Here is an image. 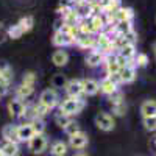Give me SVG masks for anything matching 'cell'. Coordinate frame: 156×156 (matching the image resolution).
<instances>
[{
    "label": "cell",
    "mask_w": 156,
    "mask_h": 156,
    "mask_svg": "<svg viewBox=\"0 0 156 156\" xmlns=\"http://www.w3.org/2000/svg\"><path fill=\"white\" fill-rule=\"evenodd\" d=\"M51 87H55V89H62V87H66L67 84V80H66V76L61 75V73H55L53 76H51Z\"/></svg>",
    "instance_id": "d4e9b609"
},
{
    "label": "cell",
    "mask_w": 156,
    "mask_h": 156,
    "mask_svg": "<svg viewBox=\"0 0 156 156\" xmlns=\"http://www.w3.org/2000/svg\"><path fill=\"white\" fill-rule=\"evenodd\" d=\"M30 123H31V126H33V129H34V134H42V133H44L45 123H44L42 119H34V120H31Z\"/></svg>",
    "instance_id": "4dcf8cb0"
},
{
    "label": "cell",
    "mask_w": 156,
    "mask_h": 156,
    "mask_svg": "<svg viewBox=\"0 0 156 156\" xmlns=\"http://www.w3.org/2000/svg\"><path fill=\"white\" fill-rule=\"evenodd\" d=\"M153 50H154V55H156V42L153 44Z\"/></svg>",
    "instance_id": "74e56055"
},
{
    "label": "cell",
    "mask_w": 156,
    "mask_h": 156,
    "mask_svg": "<svg viewBox=\"0 0 156 156\" xmlns=\"http://www.w3.org/2000/svg\"><path fill=\"white\" fill-rule=\"evenodd\" d=\"M83 2H87V0H70L72 6H75V5H78V3H83Z\"/></svg>",
    "instance_id": "d590c367"
},
{
    "label": "cell",
    "mask_w": 156,
    "mask_h": 156,
    "mask_svg": "<svg viewBox=\"0 0 156 156\" xmlns=\"http://www.w3.org/2000/svg\"><path fill=\"white\" fill-rule=\"evenodd\" d=\"M11 80H12V70L8 64L0 67V84H11Z\"/></svg>",
    "instance_id": "cb8c5ba5"
},
{
    "label": "cell",
    "mask_w": 156,
    "mask_h": 156,
    "mask_svg": "<svg viewBox=\"0 0 156 156\" xmlns=\"http://www.w3.org/2000/svg\"><path fill=\"white\" fill-rule=\"evenodd\" d=\"M89 23H90V28H92L94 34L95 33H100L105 30L106 27V19L103 14H94V16H90L89 17Z\"/></svg>",
    "instance_id": "5bb4252c"
},
{
    "label": "cell",
    "mask_w": 156,
    "mask_h": 156,
    "mask_svg": "<svg viewBox=\"0 0 156 156\" xmlns=\"http://www.w3.org/2000/svg\"><path fill=\"white\" fill-rule=\"evenodd\" d=\"M87 142H89V137L84 131H78L72 136H69V145L73 148V150H83L86 145H87Z\"/></svg>",
    "instance_id": "9c48e42d"
},
{
    "label": "cell",
    "mask_w": 156,
    "mask_h": 156,
    "mask_svg": "<svg viewBox=\"0 0 156 156\" xmlns=\"http://www.w3.org/2000/svg\"><path fill=\"white\" fill-rule=\"evenodd\" d=\"M142 125H144L147 131H156V115L142 117Z\"/></svg>",
    "instance_id": "f1b7e54d"
},
{
    "label": "cell",
    "mask_w": 156,
    "mask_h": 156,
    "mask_svg": "<svg viewBox=\"0 0 156 156\" xmlns=\"http://www.w3.org/2000/svg\"><path fill=\"white\" fill-rule=\"evenodd\" d=\"M22 34H25V33H23V30L19 27L17 23L11 25V27L8 28V31H6V36L11 37V39H19V37H22Z\"/></svg>",
    "instance_id": "83f0119b"
},
{
    "label": "cell",
    "mask_w": 156,
    "mask_h": 156,
    "mask_svg": "<svg viewBox=\"0 0 156 156\" xmlns=\"http://www.w3.org/2000/svg\"><path fill=\"white\" fill-rule=\"evenodd\" d=\"M8 111H9V115L11 117H22L23 111H25V103L23 100H19V98H12L9 100L8 103Z\"/></svg>",
    "instance_id": "7c38bea8"
},
{
    "label": "cell",
    "mask_w": 156,
    "mask_h": 156,
    "mask_svg": "<svg viewBox=\"0 0 156 156\" xmlns=\"http://www.w3.org/2000/svg\"><path fill=\"white\" fill-rule=\"evenodd\" d=\"M95 125L98 129H101V131H112L114 126H115V122L112 119V115L108 114V112H98L95 115Z\"/></svg>",
    "instance_id": "8992f818"
},
{
    "label": "cell",
    "mask_w": 156,
    "mask_h": 156,
    "mask_svg": "<svg viewBox=\"0 0 156 156\" xmlns=\"http://www.w3.org/2000/svg\"><path fill=\"white\" fill-rule=\"evenodd\" d=\"M62 129H64V133H66L67 136H72V134H75V133L80 131V126H78V123H76V122L70 120V122H69L66 126H64Z\"/></svg>",
    "instance_id": "1f68e13d"
},
{
    "label": "cell",
    "mask_w": 156,
    "mask_h": 156,
    "mask_svg": "<svg viewBox=\"0 0 156 156\" xmlns=\"http://www.w3.org/2000/svg\"><path fill=\"white\" fill-rule=\"evenodd\" d=\"M117 53L122 55L123 58H126L128 61H133L134 56H136V44L126 42V44H123L119 50H117Z\"/></svg>",
    "instance_id": "ffe728a7"
},
{
    "label": "cell",
    "mask_w": 156,
    "mask_h": 156,
    "mask_svg": "<svg viewBox=\"0 0 156 156\" xmlns=\"http://www.w3.org/2000/svg\"><path fill=\"white\" fill-rule=\"evenodd\" d=\"M33 136H34V129H33V126H31L30 122L17 125V137H19V142H28Z\"/></svg>",
    "instance_id": "8fae6325"
},
{
    "label": "cell",
    "mask_w": 156,
    "mask_h": 156,
    "mask_svg": "<svg viewBox=\"0 0 156 156\" xmlns=\"http://www.w3.org/2000/svg\"><path fill=\"white\" fill-rule=\"evenodd\" d=\"M105 59H106V55L103 53V51L97 50V48H92L84 58V61L89 67H98L105 62Z\"/></svg>",
    "instance_id": "ba28073f"
},
{
    "label": "cell",
    "mask_w": 156,
    "mask_h": 156,
    "mask_svg": "<svg viewBox=\"0 0 156 156\" xmlns=\"http://www.w3.org/2000/svg\"><path fill=\"white\" fill-rule=\"evenodd\" d=\"M64 89H66V92H67L69 97H75V98H81V95L84 94L83 80H69Z\"/></svg>",
    "instance_id": "30bf717a"
},
{
    "label": "cell",
    "mask_w": 156,
    "mask_h": 156,
    "mask_svg": "<svg viewBox=\"0 0 156 156\" xmlns=\"http://www.w3.org/2000/svg\"><path fill=\"white\" fill-rule=\"evenodd\" d=\"M0 156H3V153H2V148H0Z\"/></svg>",
    "instance_id": "f35d334b"
},
{
    "label": "cell",
    "mask_w": 156,
    "mask_h": 156,
    "mask_svg": "<svg viewBox=\"0 0 156 156\" xmlns=\"http://www.w3.org/2000/svg\"><path fill=\"white\" fill-rule=\"evenodd\" d=\"M119 84H120V81H119V76L117 75H106L100 81V92L109 97L119 90Z\"/></svg>",
    "instance_id": "7a4b0ae2"
},
{
    "label": "cell",
    "mask_w": 156,
    "mask_h": 156,
    "mask_svg": "<svg viewBox=\"0 0 156 156\" xmlns=\"http://www.w3.org/2000/svg\"><path fill=\"white\" fill-rule=\"evenodd\" d=\"M134 64H136V67H145L148 64V56L145 53H137L134 56Z\"/></svg>",
    "instance_id": "d6a6232c"
},
{
    "label": "cell",
    "mask_w": 156,
    "mask_h": 156,
    "mask_svg": "<svg viewBox=\"0 0 156 156\" xmlns=\"http://www.w3.org/2000/svg\"><path fill=\"white\" fill-rule=\"evenodd\" d=\"M2 137L3 140H9V142H16L19 144V137H17V125H5L2 129Z\"/></svg>",
    "instance_id": "2e32d148"
},
{
    "label": "cell",
    "mask_w": 156,
    "mask_h": 156,
    "mask_svg": "<svg viewBox=\"0 0 156 156\" xmlns=\"http://www.w3.org/2000/svg\"><path fill=\"white\" fill-rule=\"evenodd\" d=\"M5 41V33H3V23L0 22V44Z\"/></svg>",
    "instance_id": "e575fe53"
},
{
    "label": "cell",
    "mask_w": 156,
    "mask_h": 156,
    "mask_svg": "<svg viewBox=\"0 0 156 156\" xmlns=\"http://www.w3.org/2000/svg\"><path fill=\"white\" fill-rule=\"evenodd\" d=\"M17 25L23 30V33H28V31L33 28V25H34V19H33L31 16H25V17H22V19L17 22Z\"/></svg>",
    "instance_id": "484cf974"
},
{
    "label": "cell",
    "mask_w": 156,
    "mask_h": 156,
    "mask_svg": "<svg viewBox=\"0 0 156 156\" xmlns=\"http://www.w3.org/2000/svg\"><path fill=\"white\" fill-rule=\"evenodd\" d=\"M117 76H119V81L122 84H128V83H133L136 80V64L134 61L128 62L126 66L120 67L119 73H117Z\"/></svg>",
    "instance_id": "5b68a950"
},
{
    "label": "cell",
    "mask_w": 156,
    "mask_h": 156,
    "mask_svg": "<svg viewBox=\"0 0 156 156\" xmlns=\"http://www.w3.org/2000/svg\"><path fill=\"white\" fill-rule=\"evenodd\" d=\"M51 62H53L56 67H64L69 62V53L62 48L53 51V55H51Z\"/></svg>",
    "instance_id": "e0dca14e"
},
{
    "label": "cell",
    "mask_w": 156,
    "mask_h": 156,
    "mask_svg": "<svg viewBox=\"0 0 156 156\" xmlns=\"http://www.w3.org/2000/svg\"><path fill=\"white\" fill-rule=\"evenodd\" d=\"M0 148H2L3 156H19V145L16 144V142L5 140L3 144L0 145Z\"/></svg>",
    "instance_id": "44dd1931"
},
{
    "label": "cell",
    "mask_w": 156,
    "mask_h": 156,
    "mask_svg": "<svg viewBox=\"0 0 156 156\" xmlns=\"http://www.w3.org/2000/svg\"><path fill=\"white\" fill-rule=\"evenodd\" d=\"M36 80H37V76H36L34 72H27V73L23 75V78H22V83L34 86V84H36Z\"/></svg>",
    "instance_id": "836d02e7"
},
{
    "label": "cell",
    "mask_w": 156,
    "mask_h": 156,
    "mask_svg": "<svg viewBox=\"0 0 156 156\" xmlns=\"http://www.w3.org/2000/svg\"><path fill=\"white\" fill-rule=\"evenodd\" d=\"M75 44L80 48L92 50L95 47V36L94 34H83V33H80L76 30V33H75Z\"/></svg>",
    "instance_id": "52a82bcc"
},
{
    "label": "cell",
    "mask_w": 156,
    "mask_h": 156,
    "mask_svg": "<svg viewBox=\"0 0 156 156\" xmlns=\"http://www.w3.org/2000/svg\"><path fill=\"white\" fill-rule=\"evenodd\" d=\"M111 108H112V112H114L115 115H119V117L125 115V114H126V111H128V106H126L125 100H122V101H117V103H112Z\"/></svg>",
    "instance_id": "4316f807"
},
{
    "label": "cell",
    "mask_w": 156,
    "mask_h": 156,
    "mask_svg": "<svg viewBox=\"0 0 156 156\" xmlns=\"http://www.w3.org/2000/svg\"><path fill=\"white\" fill-rule=\"evenodd\" d=\"M73 156H87L86 153H83V151H78V153H75Z\"/></svg>",
    "instance_id": "8d00e7d4"
},
{
    "label": "cell",
    "mask_w": 156,
    "mask_h": 156,
    "mask_svg": "<svg viewBox=\"0 0 156 156\" xmlns=\"http://www.w3.org/2000/svg\"><path fill=\"white\" fill-rule=\"evenodd\" d=\"M61 17H62V23H64V25H69V27H76L78 22L81 20V17L78 16V12L75 11L73 6H69L67 11L64 12Z\"/></svg>",
    "instance_id": "4fadbf2b"
},
{
    "label": "cell",
    "mask_w": 156,
    "mask_h": 156,
    "mask_svg": "<svg viewBox=\"0 0 156 156\" xmlns=\"http://www.w3.org/2000/svg\"><path fill=\"white\" fill-rule=\"evenodd\" d=\"M33 92H34V86L20 83V86L16 87V98H19V100H27L28 97L33 95Z\"/></svg>",
    "instance_id": "ac0fdd59"
},
{
    "label": "cell",
    "mask_w": 156,
    "mask_h": 156,
    "mask_svg": "<svg viewBox=\"0 0 156 156\" xmlns=\"http://www.w3.org/2000/svg\"><path fill=\"white\" fill-rule=\"evenodd\" d=\"M47 148V137L45 134H34L30 140H28V150L33 154H42Z\"/></svg>",
    "instance_id": "277c9868"
},
{
    "label": "cell",
    "mask_w": 156,
    "mask_h": 156,
    "mask_svg": "<svg viewBox=\"0 0 156 156\" xmlns=\"http://www.w3.org/2000/svg\"><path fill=\"white\" fill-rule=\"evenodd\" d=\"M154 145H156V139H154Z\"/></svg>",
    "instance_id": "ab89813d"
},
{
    "label": "cell",
    "mask_w": 156,
    "mask_h": 156,
    "mask_svg": "<svg viewBox=\"0 0 156 156\" xmlns=\"http://www.w3.org/2000/svg\"><path fill=\"white\" fill-rule=\"evenodd\" d=\"M69 122H70V117H69V115H66V114H62L61 111L55 114V123H56L58 126L64 128V126H66Z\"/></svg>",
    "instance_id": "f546056e"
},
{
    "label": "cell",
    "mask_w": 156,
    "mask_h": 156,
    "mask_svg": "<svg viewBox=\"0 0 156 156\" xmlns=\"http://www.w3.org/2000/svg\"><path fill=\"white\" fill-rule=\"evenodd\" d=\"M103 64H105V67H106V73L108 75H117L119 70H120V66H119V62H117V59H115V53L114 55H108Z\"/></svg>",
    "instance_id": "d6986e66"
},
{
    "label": "cell",
    "mask_w": 156,
    "mask_h": 156,
    "mask_svg": "<svg viewBox=\"0 0 156 156\" xmlns=\"http://www.w3.org/2000/svg\"><path fill=\"white\" fill-rule=\"evenodd\" d=\"M84 100L81 98H75V97H67L66 100H62L59 103V111L62 114H66V115H76V114H80L84 108Z\"/></svg>",
    "instance_id": "6da1fadb"
},
{
    "label": "cell",
    "mask_w": 156,
    "mask_h": 156,
    "mask_svg": "<svg viewBox=\"0 0 156 156\" xmlns=\"http://www.w3.org/2000/svg\"><path fill=\"white\" fill-rule=\"evenodd\" d=\"M83 90L84 95H97L100 92V83L94 78H86L83 80Z\"/></svg>",
    "instance_id": "9a60e30c"
},
{
    "label": "cell",
    "mask_w": 156,
    "mask_h": 156,
    "mask_svg": "<svg viewBox=\"0 0 156 156\" xmlns=\"http://www.w3.org/2000/svg\"><path fill=\"white\" fill-rule=\"evenodd\" d=\"M50 153L53 156H66L67 153V144L62 140H56L53 142V145L50 147Z\"/></svg>",
    "instance_id": "603a6c76"
},
{
    "label": "cell",
    "mask_w": 156,
    "mask_h": 156,
    "mask_svg": "<svg viewBox=\"0 0 156 156\" xmlns=\"http://www.w3.org/2000/svg\"><path fill=\"white\" fill-rule=\"evenodd\" d=\"M140 114H142V117L156 115V101L154 100H145L140 105Z\"/></svg>",
    "instance_id": "7402d4cb"
},
{
    "label": "cell",
    "mask_w": 156,
    "mask_h": 156,
    "mask_svg": "<svg viewBox=\"0 0 156 156\" xmlns=\"http://www.w3.org/2000/svg\"><path fill=\"white\" fill-rule=\"evenodd\" d=\"M39 103L44 105L45 108L48 109H53L59 105V98H58V94L53 87H48V89H44L41 95H39Z\"/></svg>",
    "instance_id": "3957f363"
}]
</instances>
